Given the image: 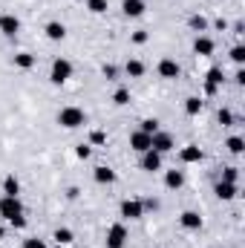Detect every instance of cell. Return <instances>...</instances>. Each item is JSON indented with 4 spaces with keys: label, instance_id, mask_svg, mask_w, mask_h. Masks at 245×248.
Returning a JSON list of instances; mask_svg holds the SVG:
<instances>
[{
    "label": "cell",
    "instance_id": "cell-1",
    "mask_svg": "<svg viewBox=\"0 0 245 248\" xmlns=\"http://www.w3.org/2000/svg\"><path fill=\"white\" fill-rule=\"evenodd\" d=\"M58 124L66 127V130H75V127L87 124V116H84L81 107H63L61 113H58Z\"/></svg>",
    "mask_w": 245,
    "mask_h": 248
},
{
    "label": "cell",
    "instance_id": "cell-2",
    "mask_svg": "<svg viewBox=\"0 0 245 248\" xmlns=\"http://www.w3.org/2000/svg\"><path fill=\"white\" fill-rule=\"evenodd\" d=\"M176 147V141H173V136L170 133H165V130H156L153 136H150V150H156V153H170Z\"/></svg>",
    "mask_w": 245,
    "mask_h": 248
},
{
    "label": "cell",
    "instance_id": "cell-3",
    "mask_svg": "<svg viewBox=\"0 0 245 248\" xmlns=\"http://www.w3.org/2000/svg\"><path fill=\"white\" fill-rule=\"evenodd\" d=\"M72 78V63L66 61V58H55L52 61V72H49V81L52 84H66Z\"/></svg>",
    "mask_w": 245,
    "mask_h": 248
},
{
    "label": "cell",
    "instance_id": "cell-4",
    "mask_svg": "<svg viewBox=\"0 0 245 248\" xmlns=\"http://www.w3.org/2000/svg\"><path fill=\"white\" fill-rule=\"evenodd\" d=\"M23 214V205H20V199L17 196H0V217L3 219H15V217H20Z\"/></svg>",
    "mask_w": 245,
    "mask_h": 248
},
{
    "label": "cell",
    "instance_id": "cell-5",
    "mask_svg": "<svg viewBox=\"0 0 245 248\" xmlns=\"http://www.w3.org/2000/svg\"><path fill=\"white\" fill-rule=\"evenodd\" d=\"M119 214H122V219H141L144 205H141V199H124L119 205Z\"/></svg>",
    "mask_w": 245,
    "mask_h": 248
},
{
    "label": "cell",
    "instance_id": "cell-6",
    "mask_svg": "<svg viewBox=\"0 0 245 248\" xmlns=\"http://www.w3.org/2000/svg\"><path fill=\"white\" fill-rule=\"evenodd\" d=\"M127 243V228H124V222H113L110 228H107V248H124Z\"/></svg>",
    "mask_w": 245,
    "mask_h": 248
},
{
    "label": "cell",
    "instance_id": "cell-7",
    "mask_svg": "<svg viewBox=\"0 0 245 248\" xmlns=\"http://www.w3.org/2000/svg\"><path fill=\"white\" fill-rule=\"evenodd\" d=\"M156 69H159V75H162V78H168V81H173V78H179V75H182V66L173 61V58H162Z\"/></svg>",
    "mask_w": 245,
    "mask_h": 248
},
{
    "label": "cell",
    "instance_id": "cell-8",
    "mask_svg": "<svg viewBox=\"0 0 245 248\" xmlns=\"http://www.w3.org/2000/svg\"><path fill=\"white\" fill-rule=\"evenodd\" d=\"M141 170H147V173H156V170H162V153H156V150H147V153H141Z\"/></svg>",
    "mask_w": 245,
    "mask_h": 248
},
{
    "label": "cell",
    "instance_id": "cell-9",
    "mask_svg": "<svg viewBox=\"0 0 245 248\" xmlns=\"http://www.w3.org/2000/svg\"><path fill=\"white\" fill-rule=\"evenodd\" d=\"M0 32H3L6 38H15V35L20 32V20H17L15 15H0Z\"/></svg>",
    "mask_w": 245,
    "mask_h": 248
},
{
    "label": "cell",
    "instance_id": "cell-10",
    "mask_svg": "<svg viewBox=\"0 0 245 248\" xmlns=\"http://www.w3.org/2000/svg\"><path fill=\"white\" fill-rule=\"evenodd\" d=\"M219 84H222V69H208V78H205V95H216V90H219Z\"/></svg>",
    "mask_w": 245,
    "mask_h": 248
},
{
    "label": "cell",
    "instance_id": "cell-11",
    "mask_svg": "<svg viewBox=\"0 0 245 248\" xmlns=\"http://www.w3.org/2000/svg\"><path fill=\"white\" fill-rule=\"evenodd\" d=\"M130 147H133L136 153H147V150H150V136H147V133H141V130L130 133Z\"/></svg>",
    "mask_w": 245,
    "mask_h": 248
},
{
    "label": "cell",
    "instance_id": "cell-12",
    "mask_svg": "<svg viewBox=\"0 0 245 248\" xmlns=\"http://www.w3.org/2000/svg\"><path fill=\"white\" fill-rule=\"evenodd\" d=\"M92 179H95L98 185H113V182H116V170L107 168V165H98V168L92 170Z\"/></svg>",
    "mask_w": 245,
    "mask_h": 248
},
{
    "label": "cell",
    "instance_id": "cell-13",
    "mask_svg": "<svg viewBox=\"0 0 245 248\" xmlns=\"http://www.w3.org/2000/svg\"><path fill=\"white\" fill-rule=\"evenodd\" d=\"M202 156H205V153H202L196 144H187V147L179 150V159H182L184 165H196V162H202Z\"/></svg>",
    "mask_w": 245,
    "mask_h": 248
},
{
    "label": "cell",
    "instance_id": "cell-14",
    "mask_svg": "<svg viewBox=\"0 0 245 248\" xmlns=\"http://www.w3.org/2000/svg\"><path fill=\"white\" fill-rule=\"evenodd\" d=\"M193 52H196V55H202V58L214 55V41H211L208 35H199V38L193 41Z\"/></svg>",
    "mask_w": 245,
    "mask_h": 248
},
{
    "label": "cell",
    "instance_id": "cell-15",
    "mask_svg": "<svg viewBox=\"0 0 245 248\" xmlns=\"http://www.w3.org/2000/svg\"><path fill=\"white\" fill-rule=\"evenodd\" d=\"M179 222H182V228H187V231H199L202 228V217L196 211H184L182 217H179Z\"/></svg>",
    "mask_w": 245,
    "mask_h": 248
},
{
    "label": "cell",
    "instance_id": "cell-16",
    "mask_svg": "<svg viewBox=\"0 0 245 248\" xmlns=\"http://www.w3.org/2000/svg\"><path fill=\"white\" fill-rule=\"evenodd\" d=\"M214 193H216V196H219L222 202H231V199L237 196V185H234V182H216Z\"/></svg>",
    "mask_w": 245,
    "mask_h": 248
},
{
    "label": "cell",
    "instance_id": "cell-17",
    "mask_svg": "<svg viewBox=\"0 0 245 248\" xmlns=\"http://www.w3.org/2000/svg\"><path fill=\"white\" fill-rule=\"evenodd\" d=\"M122 12L127 17H141V15H144V0H124Z\"/></svg>",
    "mask_w": 245,
    "mask_h": 248
},
{
    "label": "cell",
    "instance_id": "cell-18",
    "mask_svg": "<svg viewBox=\"0 0 245 248\" xmlns=\"http://www.w3.org/2000/svg\"><path fill=\"white\" fill-rule=\"evenodd\" d=\"M44 32H46V38H49V41H63V38H66V26L58 23V20H49Z\"/></svg>",
    "mask_w": 245,
    "mask_h": 248
},
{
    "label": "cell",
    "instance_id": "cell-19",
    "mask_svg": "<svg viewBox=\"0 0 245 248\" xmlns=\"http://www.w3.org/2000/svg\"><path fill=\"white\" fill-rule=\"evenodd\" d=\"M182 185H184V173H182V170H168V173H165V187L179 190Z\"/></svg>",
    "mask_w": 245,
    "mask_h": 248
},
{
    "label": "cell",
    "instance_id": "cell-20",
    "mask_svg": "<svg viewBox=\"0 0 245 248\" xmlns=\"http://www.w3.org/2000/svg\"><path fill=\"white\" fill-rule=\"evenodd\" d=\"M124 72H127L130 78H141V75H144V63L138 61V58H130V61L124 63Z\"/></svg>",
    "mask_w": 245,
    "mask_h": 248
},
{
    "label": "cell",
    "instance_id": "cell-21",
    "mask_svg": "<svg viewBox=\"0 0 245 248\" xmlns=\"http://www.w3.org/2000/svg\"><path fill=\"white\" fill-rule=\"evenodd\" d=\"M184 113H187V116H199V113H202V98H199V95L184 98Z\"/></svg>",
    "mask_w": 245,
    "mask_h": 248
},
{
    "label": "cell",
    "instance_id": "cell-22",
    "mask_svg": "<svg viewBox=\"0 0 245 248\" xmlns=\"http://www.w3.org/2000/svg\"><path fill=\"white\" fill-rule=\"evenodd\" d=\"M20 193V182L15 176H6L3 179V196H17Z\"/></svg>",
    "mask_w": 245,
    "mask_h": 248
},
{
    "label": "cell",
    "instance_id": "cell-23",
    "mask_svg": "<svg viewBox=\"0 0 245 248\" xmlns=\"http://www.w3.org/2000/svg\"><path fill=\"white\" fill-rule=\"evenodd\" d=\"M15 66H17V69H32V66H35V55L17 52V55H15Z\"/></svg>",
    "mask_w": 245,
    "mask_h": 248
},
{
    "label": "cell",
    "instance_id": "cell-24",
    "mask_svg": "<svg viewBox=\"0 0 245 248\" xmlns=\"http://www.w3.org/2000/svg\"><path fill=\"white\" fill-rule=\"evenodd\" d=\"M225 147H228L234 156H240V153L245 150V139H243V136H231V139L225 141Z\"/></svg>",
    "mask_w": 245,
    "mask_h": 248
},
{
    "label": "cell",
    "instance_id": "cell-25",
    "mask_svg": "<svg viewBox=\"0 0 245 248\" xmlns=\"http://www.w3.org/2000/svg\"><path fill=\"white\" fill-rule=\"evenodd\" d=\"M187 26H190L193 32H205V29H208V20H205L202 15H190V20H187Z\"/></svg>",
    "mask_w": 245,
    "mask_h": 248
},
{
    "label": "cell",
    "instance_id": "cell-26",
    "mask_svg": "<svg viewBox=\"0 0 245 248\" xmlns=\"http://www.w3.org/2000/svg\"><path fill=\"white\" fill-rule=\"evenodd\" d=\"M52 240H55V243H61V246H69V243H72V231H69V228H55Z\"/></svg>",
    "mask_w": 245,
    "mask_h": 248
},
{
    "label": "cell",
    "instance_id": "cell-27",
    "mask_svg": "<svg viewBox=\"0 0 245 248\" xmlns=\"http://www.w3.org/2000/svg\"><path fill=\"white\" fill-rule=\"evenodd\" d=\"M113 101H116L119 107H124V104H130V90H127V87H119V90L113 93Z\"/></svg>",
    "mask_w": 245,
    "mask_h": 248
},
{
    "label": "cell",
    "instance_id": "cell-28",
    "mask_svg": "<svg viewBox=\"0 0 245 248\" xmlns=\"http://www.w3.org/2000/svg\"><path fill=\"white\" fill-rule=\"evenodd\" d=\"M87 9L92 15H104L107 12V0H87Z\"/></svg>",
    "mask_w": 245,
    "mask_h": 248
},
{
    "label": "cell",
    "instance_id": "cell-29",
    "mask_svg": "<svg viewBox=\"0 0 245 248\" xmlns=\"http://www.w3.org/2000/svg\"><path fill=\"white\" fill-rule=\"evenodd\" d=\"M237 179H240V168H225L222 170V182H234L237 185Z\"/></svg>",
    "mask_w": 245,
    "mask_h": 248
},
{
    "label": "cell",
    "instance_id": "cell-30",
    "mask_svg": "<svg viewBox=\"0 0 245 248\" xmlns=\"http://www.w3.org/2000/svg\"><path fill=\"white\" fill-rule=\"evenodd\" d=\"M138 130H141V133H147V136H153V133L159 130V122H156V119H144V122H141V127H138Z\"/></svg>",
    "mask_w": 245,
    "mask_h": 248
},
{
    "label": "cell",
    "instance_id": "cell-31",
    "mask_svg": "<svg viewBox=\"0 0 245 248\" xmlns=\"http://www.w3.org/2000/svg\"><path fill=\"white\" fill-rule=\"evenodd\" d=\"M216 119H219L222 127H231V124H234V113H231V110H219V113H216Z\"/></svg>",
    "mask_w": 245,
    "mask_h": 248
},
{
    "label": "cell",
    "instance_id": "cell-32",
    "mask_svg": "<svg viewBox=\"0 0 245 248\" xmlns=\"http://www.w3.org/2000/svg\"><path fill=\"white\" fill-rule=\"evenodd\" d=\"M231 61H234V63H245V46L237 44V46L231 49Z\"/></svg>",
    "mask_w": 245,
    "mask_h": 248
},
{
    "label": "cell",
    "instance_id": "cell-33",
    "mask_svg": "<svg viewBox=\"0 0 245 248\" xmlns=\"http://www.w3.org/2000/svg\"><path fill=\"white\" fill-rule=\"evenodd\" d=\"M107 141V133L104 130H92L90 133V144H104Z\"/></svg>",
    "mask_w": 245,
    "mask_h": 248
},
{
    "label": "cell",
    "instance_id": "cell-34",
    "mask_svg": "<svg viewBox=\"0 0 245 248\" xmlns=\"http://www.w3.org/2000/svg\"><path fill=\"white\" fill-rule=\"evenodd\" d=\"M133 44H138V46H141V44H147V32H144V29L133 32Z\"/></svg>",
    "mask_w": 245,
    "mask_h": 248
},
{
    "label": "cell",
    "instance_id": "cell-35",
    "mask_svg": "<svg viewBox=\"0 0 245 248\" xmlns=\"http://www.w3.org/2000/svg\"><path fill=\"white\" fill-rule=\"evenodd\" d=\"M101 72H104V78H116V75H119V66H113V63H104V69H101Z\"/></svg>",
    "mask_w": 245,
    "mask_h": 248
},
{
    "label": "cell",
    "instance_id": "cell-36",
    "mask_svg": "<svg viewBox=\"0 0 245 248\" xmlns=\"http://www.w3.org/2000/svg\"><path fill=\"white\" fill-rule=\"evenodd\" d=\"M75 156L78 159H90V144H78L75 147Z\"/></svg>",
    "mask_w": 245,
    "mask_h": 248
},
{
    "label": "cell",
    "instance_id": "cell-37",
    "mask_svg": "<svg viewBox=\"0 0 245 248\" xmlns=\"http://www.w3.org/2000/svg\"><path fill=\"white\" fill-rule=\"evenodd\" d=\"M23 248H46V243H44V240H35V237H32V240H23Z\"/></svg>",
    "mask_w": 245,
    "mask_h": 248
},
{
    "label": "cell",
    "instance_id": "cell-38",
    "mask_svg": "<svg viewBox=\"0 0 245 248\" xmlns=\"http://www.w3.org/2000/svg\"><path fill=\"white\" fill-rule=\"evenodd\" d=\"M141 205H144V211H156V208H159V202H156V199H144Z\"/></svg>",
    "mask_w": 245,
    "mask_h": 248
},
{
    "label": "cell",
    "instance_id": "cell-39",
    "mask_svg": "<svg viewBox=\"0 0 245 248\" xmlns=\"http://www.w3.org/2000/svg\"><path fill=\"white\" fill-rule=\"evenodd\" d=\"M12 225H15V228H26V217H23V214H20V217H15V219H12Z\"/></svg>",
    "mask_w": 245,
    "mask_h": 248
},
{
    "label": "cell",
    "instance_id": "cell-40",
    "mask_svg": "<svg viewBox=\"0 0 245 248\" xmlns=\"http://www.w3.org/2000/svg\"><path fill=\"white\" fill-rule=\"evenodd\" d=\"M234 81H237V84H245V69H237V75H234Z\"/></svg>",
    "mask_w": 245,
    "mask_h": 248
},
{
    "label": "cell",
    "instance_id": "cell-41",
    "mask_svg": "<svg viewBox=\"0 0 245 248\" xmlns=\"http://www.w3.org/2000/svg\"><path fill=\"white\" fill-rule=\"evenodd\" d=\"M3 234H6V228H3V225H0V240H3Z\"/></svg>",
    "mask_w": 245,
    "mask_h": 248
}]
</instances>
